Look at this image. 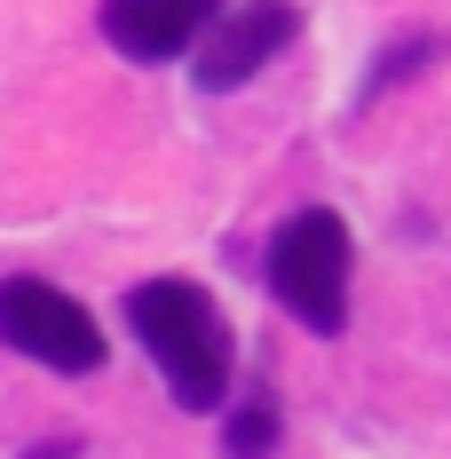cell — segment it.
<instances>
[{"instance_id": "cell-4", "label": "cell", "mask_w": 451, "mask_h": 459, "mask_svg": "<svg viewBox=\"0 0 451 459\" xmlns=\"http://www.w3.org/2000/svg\"><path fill=\"white\" fill-rule=\"evenodd\" d=\"M293 32H301V8H293V0H246V8H222V16L198 32V64H190V80H198L206 95L246 88L277 48H293Z\"/></svg>"}, {"instance_id": "cell-6", "label": "cell", "mask_w": 451, "mask_h": 459, "mask_svg": "<svg viewBox=\"0 0 451 459\" xmlns=\"http://www.w3.org/2000/svg\"><path fill=\"white\" fill-rule=\"evenodd\" d=\"M436 56H444V40H436V32H404V40H388L380 56H372V72H364V95H357V103H380L388 88L420 80V72H428Z\"/></svg>"}, {"instance_id": "cell-5", "label": "cell", "mask_w": 451, "mask_h": 459, "mask_svg": "<svg viewBox=\"0 0 451 459\" xmlns=\"http://www.w3.org/2000/svg\"><path fill=\"white\" fill-rule=\"evenodd\" d=\"M222 16V0H103V40L127 64H167L182 48H198V32Z\"/></svg>"}, {"instance_id": "cell-1", "label": "cell", "mask_w": 451, "mask_h": 459, "mask_svg": "<svg viewBox=\"0 0 451 459\" xmlns=\"http://www.w3.org/2000/svg\"><path fill=\"white\" fill-rule=\"evenodd\" d=\"M127 333L151 349V365L175 388L182 412H222L230 404V325H222L206 285H190V277H143L127 293Z\"/></svg>"}, {"instance_id": "cell-7", "label": "cell", "mask_w": 451, "mask_h": 459, "mask_svg": "<svg viewBox=\"0 0 451 459\" xmlns=\"http://www.w3.org/2000/svg\"><path fill=\"white\" fill-rule=\"evenodd\" d=\"M277 452V404L254 388V396H238L222 420V459H270Z\"/></svg>"}, {"instance_id": "cell-2", "label": "cell", "mask_w": 451, "mask_h": 459, "mask_svg": "<svg viewBox=\"0 0 451 459\" xmlns=\"http://www.w3.org/2000/svg\"><path fill=\"white\" fill-rule=\"evenodd\" d=\"M270 293L309 333H341L349 325V222L333 206L285 214V230L270 238Z\"/></svg>"}, {"instance_id": "cell-8", "label": "cell", "mask_w": 451, "mask_h": 459, "mask_svg": "<svg viewBox=\"0 0 451 459\" xmlns=\"http://www.w3.org/2000/svg\"><path fill=\"white\" fill-rule=\"evenodd\" d=\"M72 452H80V444L64 436V444H40V452H24V459H72Z\"/></svg>"}, {"instance_id": "cell-3", "label": "cell", "mask_w": 451, "mask_h": 459, "mask_svg": "<svg viewBox=\"0 0 451 459\" xmlns=\"http://www.w3.org/2000/svg\"><path fill=\"white\" fill-rule=\"evenodd\" d=\"M0 341L48 372H95L103 365L95 317L64 285H48V277H0Z\"/></svg>"}]
</instances>
